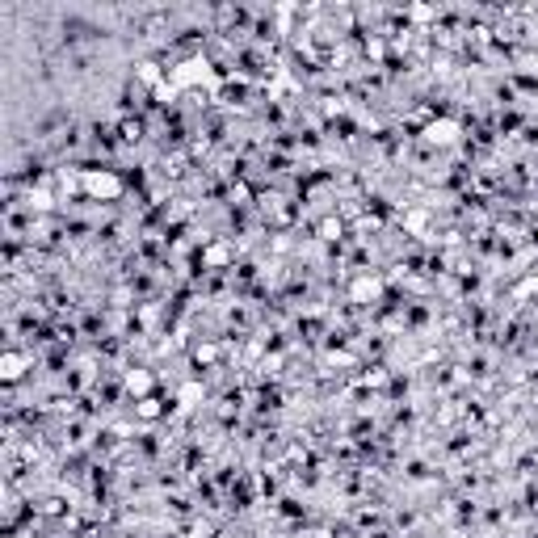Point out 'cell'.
<instances>
[{
    "mask_svg": "<svg viewBox=\"0 0 538 538\" xmlns=\"http://www.w3.org/2000/svg\"><path fill=\"white\" fill-rule=\"evenodd\" d=\"M5 379H21V358H5Z\"/></svg>",
    "mask_w": 538,
    "mask_h": 538,
    "instance_id": "6da1fadb",
    "label": "cell"
}]
</instances>
